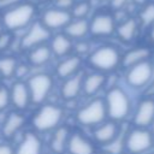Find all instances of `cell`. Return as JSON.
<instances>
[{
  "mask_svg": "<svg viewBox=\"0 0 154 154\" xmlns=\"http://www.w3.org/2000/svg\"><path fill=\"white\" fill-rule=\"evenodd\" d=\"M107 114L113 120L124 119L130 111V100L126 93L120 88H112L106 97Z\"/></svg>",
  "mask_w": 154,
  "mask_h": 154,
  "instance_id": "cell-1",
  "label": "cell"
},
{
  "mask_svg": "<svg viewBox=\"0 0 154 154\" xmlns=\"http://www.w3.org/2000/svg\"><path fill=\"white\" fill-rule=\"evenodd\" d=\"M35 8L30 4H18L6 11L4 14V24L10 30L25 26L34 17Z\"/></svg>",
  "mask_w": 154,
  "mask_h": 154,
  "instance_id": "cell-2",
  "label": "cell"
},
{
  "mask_svg": "<svg viewBox=\"0 0 154 154\" xmlns=\"http://www.w3.org/2000/svg\"><path fill=\"white\" fill-rule=\"evenodd\" d=\"M153 140L154 136L152 132L137 128L128 134L125 138V148L130 154H141L152 147Z\"/></svg>",
  "mask_w": 154,
  "mask_h": 154,
  "instance_id": "cell-3",
  "label": "cell"
},
{
  "mask_svg": "<svg viewBox=\"0 0 154 154\" xmlns=\"http://www.w3.org/2000/svg\"><path fill=\"white\" fill-rule=\"evenodd\" d=\"M120 63L119 52L112 46H102L90 55V64L103 71L114 69Z\"/></svg>",
  "mask_w": 154,
  "mask_h": 154,
  "instance_id": "cell-4",
  "label": "cell"
},
{
  "mask_svg": "<svg viewBox=\"0 0 154 154\" xmlns=\"http://www.w3.org/2000/svg\"><path fill=\"white\" fill-rule=\"evenodd\" d=\"M106 113H107L106 103L102 100L96 99L78 112L77 119L79 123L84 125H95L105 119Z\"/></svg>",
  "mask_w": 154,
  "mask_h": 154,
  "instance_id": "cell-5",
  "label": "cell"
},
{
  "mask_svg": "<svg viewBox=\"0 0 154 154\" xmlns=\"http://www.w3.org/2000/svg\"><path fill=\"white\" fill-rule=\"evenodd\" d=\"M61 109L53 105L43 106L34 118V125L40 131H47L57 126L61 119Z\"/></svg>",
  "mask_w": 154,
  "mask_h": 154,
  "instance_id": "cell-6",
  "label": "cell"
},
{
  "mask_svg": "<svg viewBox=\"0 0 154 154\" xmlns=\"http://www.w3.org/2000/svg\"><path fill=\"white\" fill-rule=\"evenodd\" d=\"M28 88H29L30 97L32 102L40 103L46 99L47 94L52 88V78L45 73L36 75L29 79Z\"/></svg>",
  "mask_w": 154,
  "mask_h": 154,
  "instance_id": "cell-7",
  "label": "cell"
},
{
  "mask_svg": "<svg viewBox=\"0 0 154 154\" xmlns=\"http://www.w3.org/2000/svg\"><path fill=\"white\" fill-rule=\"evenodd\" d=\"M153 76V65L146 60L129 69L126 75L128 83L134 88H141L146 85Z\"/></svg>",
  "mask_w": 154,
  "mask_h": 154,
  "instance_id": "cell-8",
  "label": "cell"
},
{
  "mask_svg": "<svg viewBox=\"0 0 154 154\" xmlns=\"http://www.w3.org/2000/svg\"><path fill=\"white\" fill-rule=\"evenodd\" d=\"M49 37V30L48 28L42 23H35L31 25L29 31L24 35L22 40V47L23 48H31L35 47Z\"/></svg>",
  "mask_w": 154,
  "mask_h": 154,
  "instance_id": "cell-9",
  "label": "cell"
},
{
  "mask_svg": "<svg viewBox=\"0 0 154 154\" xmlns=\"http://www.w3.org/2000/svg\"><path fill=\"white\" fill-rule=\"evenodd\" d=\"M116 29L114 19L108 13L96 14L90 23V31L96 36H108Z\"/></svg>",
  "mask_w": 154,
  "mask_h": 154,
  "instance_id": "cell-10",
  "label": "cell"
},
{
  "mask_svg": "<svg viewBox=\"0 0 154 154\" xmlns=\"http://www.w3.org/2000/svg\"><path fill=\"white\" fill-rule=\"evenodd\" d=\"M154 122V100L144 99L138 103L134 117V123L138 128H146Z\"/></svg>",
  "mask_w": 154,
  "mask_h": 154,
  "instance_id": "cell-11",
  "label": "cell"
},
{
  "mask_svg": "<svg viewBox=\"0 0 154 154\" xmlns=\"http://www.w3.org/2000/svg\"><path fill=\"white\" fill-rule=\"evenodd\" d=\"M42 20L48 29H57V28L66 26L71 22V14L65 10H60L55 7L46 11Z\"/></svg>",
  "mask_w": 154,
  "mask_h": 154,
  "instance_id": "cell-12",
  "label": "cell"
},
{
  "mask_svg": "<svg viewBox=\"0 0 154 154\" xmlns=\"http://www.w3.org/2000/svg\"><path fill=\"white\" fill-rule=\"evenodd\" d=\"M150 55V51L147 47H136L134 49H130L123 58H122V65L124 67H132L142 61L148 60Z\"/></svg>",
  "mask_w": 154,
  "mask_h": 154,
  "instance_id": "cell-13",
  "label": "cell"
},
{
  "mask_svg": "<svg viewBox=\"0 0 154 154\" xmlns=\"http://www.w3.org/2000/svg\"><path fill=\"white\" fill-rule=\"evenodd\" d=\"M119 136V129L118 126L109 122V123H105L101 126H99L95 131H94V137L97 142L103 143V144H108L112 141H114L117 137Z\"/></svg>",
  "mask_w": 154,
  "mask_h": 154,
  "instance_id": "cell-14",
  "label": "cell"
},
{
  "mask_svg": "<svg viewBox=\"0 0 154 154\" xmlns=\"http://www.w3.org/2000/svg\"><path fill=\"white\" fill-rule=\"evenodd\" d=\"M69 152L71 154H93V144L79 134H73L69 140Z\"/></svg>",
  "mask_w": 154,
  "mask_h": 154,
  "instance_id": "cell-15",
  "label": "cell"
},
{
  "mask_svg": "<svg viewBox=\"0 0 154 154\" xmlns=\"http://www.w3.org/2000/svg\"><path fill=\"white\" fill-rule=\"evenodd\" d=\"M16 154H41V141L35 134H25Z\"/></svg>",
  "mask_w": 154,
  "mask_h": 154,
  "instance_id": "cell-16",
  "label": "cell"
},
{
  "mask_svg": "<svg viewBox=\"0 0 154 154\" xmlns=\"http://www.w3.org/2000/svg\"><path fill=\"white\" fill-rule=\"evenodd\" d=\"M29 97H30V91H29V88L24 83L18 82L13 84L12 90H11V99L16 107L25 108L29 102Z\"/></svg>",
  "mask_w": 154,
  "mask_h": 154,
  "instance_id": "cell-17",
  "label": "cell"
},
{
  "mask_svg": "<svg viewBox=\"0 0 154 154\" xmlns=\"http://www.w3.org/2000/svg\"><path fill=\"white\" fill-rule=\"evenodd\" d=\"M138 29V23L136 19L134 18H128L125 20H123L118 28H117V34L119 36L120 40L125 41V42H130L134 40V37L136 36Z\"/></svg>",
  "mask_w": 154,
  "mask_h": 154,
  "instance_id": "cell-18",
  "label": "cell"
},
{
  "mask_svg": "<svg viewBox=\"0 0 154 154\" xmlns=\"http://www.w3.org/2000/svg\"><path fill=\"white\" fill-rule=\"evenodd\" d=\"M82 85H83V84H82V76H81V75L73 76V77L69 78V79L64 83V85H63V88H61V95H63L65 99H67V100L73 99V97H76V96L78 95V93H79Z\"/></svg>",
  "mask_w": 154,
  "mask_h": 154,
  "instance_id": "cell-19",
  "label": "cell"
},
{
  "mask_svg": "<svg viewBox=\"0 0 154 154\" xmlns=\"http://www.w3.org/2000/svg\"><path fill=\"white\" fill-rule=\"evenodd\" d=\"M88 30H90V24H88L85 19H76L73 22H70L65 26L66 35L75 38L83 37L88 32Z\"/></svg>",
  "mask_w": 154,
  "mask_h": 154,
  "instance_id": "cell-20",
  "label": "cell"
},
{
  "mask_svg": "<svg viewBox=\"0 0 154 154\" xmlns=\"http://www.w3.org/2000/svg\"><path fill=\"white\" fill-rule=\"evenodd\" d=\"M24 124V117L22 114H18V113H11L5 124H4V128H2V134L6 136V137H11L13 136L20 128L22 125Z\"/></svg>",
  "mask_w": 154,
  "mask_h": 154,
  "instance_id": "cell-21",
  "label": "cell"
},
{
  "mask_svg": "<svg viewBox=\"0 0 154 154\" xmlns=\"http://www.w3.org/2000/svg\"><path fill=\"white\" fill-rule=\"evenodd\" d=\"M79 64H81V60L78 57H71L69 59H65L58 65L57 73L61 78H67L77 71V69L79 67Z\"/></svg>",
  "mask_w": 154,
  "mask_h": 154,
  "instance_id": "cell-22",
  "label": "cell"
},
{
  "mask_svg": "<svg viewBox=\"0 0 154 154\" xmlns=\"http://www.w3.org/2000/svg\"><path fill=\"white\" fill-rule=\"evenodd\" d=\"M106 82V77L101 73H93V75H89L84 82H83V89H84V93L88 94V95H93L95 94L102 85L103 83Z\"/></svg>",
  "mask_w": 154,
  "mask_h": 154,
  "instance_id": "cell-23",
  "label": "cell"
},
{
  "mask_svg": "<svg viewBox=\"0 0 154 154\" xmlns=\"http://www.w3.org/2000/svg\"><path fill=\"white\" fill-rule=\"evenodd\" d=\"M71 41L65 35H57L52 41V51L57 55H65L71 49Z\"/></svg>",
  "mask_w": 154,
  "mask_h": 154,
  "instance_id": "cell-24",
  "label": "cell"
},
{
  "mask_svg": "<svg viewBox=\"0 0 154 154\" xmlns=\"http://www.w3.org/2000/svg\"><path fill=\"white\" fill-rule=\"evenodd\" d=\"M51 57V49L47 46H37L35 49L31 51L29 55V60L34 65H42L45 64Z\"/></svg>",
  "mask_w": 154,
  "mask_h": 154,
  "instance_id": "cell-25",
  "label": "cell"
},
{
  "mask_svg": "<svg viewBox=\"0 0 154 154\" xmlns=\"http://www.w3.org/2000/svg\"><path fill=\"white\" fill-rule=\"evenodd\" d=\"M69 131L66 128H59L52 140V149L55 153H63L66 146V140H67Z\"/></svg>",
  "mask_w": 154,
  "mask_h": 154,
  "instance_id": "cell-26",
  "label": "cell"
},
{
  "mask_svg": "<svg viewBox=\"0 0 154 154\" xmlns=\"http://www.w3.org/2000/svg\"><path fill=\"white\" fill-rule=\"evenodd\" d=\"M16 69L17 63L14 58L6 57L0 59V75H2L4 77H10L13 73H16Z\"/></svg>",
  "mask_w": 154,
  "mask_h": 154,
  "instance_id": "cell-27",
  "label": "cell"
},
{
  "mask_svg": "<svg viewBox=\"0 0 154 154\" xmlns=\"http://www.w3.org/2000/svg\"><path fill=\"white\" fill-rule=\"evenodd\" d=\"M140 20L143 25H153L154 24V4H147L142 8L140 13Z\"/></svg>",
  "mask_w": 154,
  "mask_h": 154,
  "instance_id": "cell-28",
  "label": "cell"
},
{
  "mask_svg": "<svg viewBox=\"0 0 154 154\" xmlns=\"http://www.w3.org/2000/svg\"><path fill=\"white\" fill-rule=\"evenodd\" d=\"M90 10V5L87 1H81L76 5H73L72 7V14L77 18V19H83V17H85L89 13Z\"/></svg>",
  "mask_w": 154,
  "mask_h": 154,
  "instance_id": "cell-29",
  "label": "cell"
},
{
  "mask_svg": "<svg viewBox=\"0 0 154 154\" xmlns=\"http://www.w3.org/2000/svg\"><path fill=\"white\" fill-rule=\"evenodd\" d=\"M124 146H125V138L118 136L114 141H112L111 143L106 144V150L108 152V154H120V152H122Z\"/></svg>",
  "mask_w": 154,
  "mask_h": 154,
  "instance_id": "cell-30",
  "label": "cell"
},
{
  "mask_svg": "<svg viewBox=\"0 0 154 154\" xmlns=\"http://www.w3.org/2000/svg\"><path fill=\"white\" fill-rule=\"evenodd\" d=\"M10 101V93L5 87H0V109L7 107Z\"/></svg>",
  "mask_w": 154,
  "mask_h": 154,
  "instance_id": "cell-31",
  "label": "cell"
},
{
  "mask_svg": "<svg viewBox=\"0 0 154 154\" xmlns=\"http://www.w3.org/2000/svg\"><path fill=\"white\" fill-rule=\"evenodd\" d=\"M73 2H75V0H55V6H57V8L66 11L67 8L73 7Z\"/></svg>",
  "mask_w": 154,
  "mask_h": 154,
  "instance_id": "cell-32",
  "label": "cell"
},
{
  "mask_svg": "<svg viewBox=\"0 0 154 154\" xmlns=\"http://www.w3.org/2000/svg\"><path fill=\"white\" fill-rule=\"evenodd\" d=\"M10 42H11V35L10 34H1L0 35V51L7 48Z\"/></svg>",
  "mask_w": 154,
  "mask_h": 154,
  "instance_id": "cell-33",
  "label": "cell"
},
{
  "mask_svg": "<svg viewBox=\"0 0 154 154\" xmlns=\"http://www.w3.org/2000/svg\"><path fill=\"white\" fill-rule=\"evenodd\" d=\"M20 1L22 0H0V7H4V8L8 7V8H11V7L18 5Z\"/></svg>",
  "mask_w": 154,
  "mask_h": 154,
  "instance_id": "cell-34",
  "label": "cell"
},
{
  "mask_svg": "<svg viewBox=\"0 0 154 154\" xmlns=\"http://www.w3.org/2000/svg\"><path fill=\"white\" fill-rule=\"evenodd\" d=\"M128 1L129 0H112V7L116 10H120L126 5Z\"/></svg>",
  "mask_w": 154,
  "mask_h": 154,
  "instance_id": "cell-35",
  "label": "cell"
},
{
  "mask_svg": "<svg viewBox=\"0 0 154 154\" xmlns=\"http://www.w3.org/2000/svg\"><path fill=\"white\" fill-rule=\"evenodd\" d=\"M28 71H29V69H28L25 65H19V66H17V69H16V75H17L18 77H23V76L26 75Z\"/></svg>",
  "mask_w": 154,
  "mask_h": 154,
  "instance_id": "cell-36",
  "label": "cell"
},
{
  "mask_svg": "<svg viewBox=\"0 0 154 154\" xmlns=\"http://www.w3.org/2000/svg\"><path fill=\"white\" fill-rule=\"evenodd\" d=\"M0 154H13V150L10 146L2 144V146H0Z\"/></svg>",
  "mask_w": 154,
  "mask_h": 154,
  "instance_id": "cell-37",
  "label": "cell"
},
{
  "mask_svg": "<svg viewBox=\"0 0 154 154\" xmlns=\"http://www.w3.org/2000/svg\"><path fill=\"white\" fill-rule=\"evenodd\" d=\"M76 49H77L78 52H81V53H84V52H87L88 46H87V43H78V45L76 46Z\"/></svg>",
  "mask_w": 154,
  "mask_h": 154,
  "instance_id": "cell-38",
  "label": "cell"
},
{
  "mask_svg": "<svg viewBox=\"0 0 154 154\" xmlns=\"http://www.w3.org/2000/svg\"><path fill=\"white\" fill-rule=\"evenodd\" d=\"M135 4H137V5H142V6H144V5H147V1L148 0H132Z\"/></svg>",
  "mask_w": 154,
  "mask_h": 154,
  "instance_id": "cell-39",
  "label": "cell"
},
{
  "mask_svg": "<svg viewBox=\"0 0 154 154\" xmlns=\"http://www.w3.org/2000/svg\"><path fill=\"white\" fill-rule=\"evenodd\" d=\"M149 36H150V40L154 42V24L152 25V29H150V32H149Z\"/></svg>",
  "mask_w": 154,
  "mask_h": 154,
  "instance_id": "cell-40",
  "label": "cell"
},
{
  "mask_svg": "<svg viewBox=\"0 0 154 154\" xmlns=\"http://www.w3.org/2000/svg\"><path fill=\"white\" fill-rule=\"evenodd\" d=\"M152 134H153V136H154V122H153V124H152Z\"/></svg>",
  "mask_w": 154,
  "mask_h": 154,
  "instance_id": "cell-41",
  "label": "cell"
},
{
  "mask_svg": "<svg viewBox=\"0 0 154 154\" xmlns=\"http://www.w3.org/2000/svg\"><path fill=\"white\" fill-rule=\"evenodd\" d=\"M1 29H2V26H1V24H0V35H1Z\"/></svg>",
  "mask_w": 154,
  "mask_h": 154,
  "instance_id": "cell-42",
  "label": "cell"
},
{
  "mask_svg": "<svg viewBox=\"0 0 154 154\" xmlns=\"http://www.w3.org/2000/svg\"><path fill=\"white\" fill-rule=\"evenodd\" d=\"M78 2H81V1H87V0H77Z\"/></svg>",
  "mask_w": 154,
  "mask_h": 154,
  "instance_id": "cell-43",
  "label": "cell"
},
{
  "mask_svg": "<svg viewBox=\"0 0 154 154\" xmlns=\"http://www.w3.org/2000/svg\"><path fill=\"white\" fill-rule=\"evenodd\" d=\"M150 154H154V153H150Z\"/></svg>",
  "mask_w": 154,
  "mask_h": 154,
  "instance_id": "cell-44",
  "label": "cell"
},
{
  "mask_svg": "<svg viewBox=\"0 0 154 154\" xmlns=\"http://www.w3.org/2000/svg\"><path fill=\"white\" fill-rule=\"evenodd\" d=\"M103 154H105V153H103ZM106 154H108V153H106Z\"/></svg>",
  "mask_w": 154,
  "mask_h": 154,
  "instance_id": "cell-45",
  "label": "cell"
}]
</instances>
